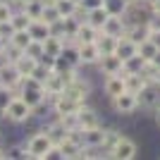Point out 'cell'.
<instances>
[{
  "label": "cell",
  "mask_w": 160,
  "mask_h": 160,
  "mask_svg": "<svg viewBox=\"0 0 160 160\" xmlns=\"http://www.w3.org/2000/svg\"><path fill=\"white\" fill-rule=\"evenodd\" d=\"M77 122H79V129H93V127H103V122H100V115L96 112L93 108H88L86 103L77 110Z\"/></svg>",
  "instance_id": "8"
},
{
  "label": "cell",
  "mask_w": 160,
  "mask_h": 160,
  "mask_svg": "<svg viewBox=\"0 0 160 160\" xmlns=\"http://www.w3.org/2000/svg\"><path fill=\"white\" fill-rule=\"evenodd\" d=\"M10 24L14 27V31H22V29H29V24H31V17H29L24 10H14L12 19H10Z\"/></svg>",
  "instance_id": "24"
},
{
  "label": "cell",
  "mask_w": 160,
  "mask_h": 160,
  "mask_svg": "<svg viewBox=\"0 0 160 160\" xmlns=\"http://www.w3.org/2000/svg\"><path fill=\"white\" fill-rule=\"evenodd\" d=\"M19 84H22V77H19V72L14 69L12 62H7L5 67H0V86L2 88H10L12 93H17Z\"/></svg>",
  "instance_id": "9"
},
{
  "label": "cell",
  "mask_w": 160,
  "mask_h": 160,
  "mask_svg": "<svg viewBox=\"0 0 160 160\" xmlns=\"http://www.w3.org/2000/svg\"><path fill=\"white\" fill-rule=\"evenodd\" d=\"M108 155L115 158V160H134L139 155V146H136V141H132L129 136H122L120 134V139L115 141V146L110 148Z\"/></svg>",
  "instance_id": "4"
},
{
  "label": "cell",
  "mask_w": 160,
  "mask_h": 160,
  "mask_svg": "<svg viewBox=\"0 0 160 160\" xmlns=\"http://www.w3.org/2000/svg\"><path fill=\"white\" fill-rule=\"evenodd\" d=\"M115 53L120 55L122 60H129V58H134V55L139 53V43H134L129 36H120V41H117V50Z\"/></svg>",
  "instance_id": "17"
},
{
  "label": "cell",
  "mask_w": 160,
  "mask_h": 160,
  "mask_svg": "<svg viewBox=\"0 0 160 160\" xmlns=\"http://www.w3.org/2000/svg\"><path fill=\"white\" fill-rule=\"evenodd\" d=\"M151 10H153V12H160V0H155L153 5H151Z\"/></svg>",
  "instance_id": "34"
},
{
  "label": "cell",
  "mask_w": 160,
  "mask_h": 160,
  "mask_svg": "<svg viewBox=\"0 0 160 160\" xmlns=\"http://www.w3.org/2000/svg\"><path fill=\"white\" fill-rule=\"evenodd\" d=\"M29 33H31V38L36 41H46L48 36H50V24H48L46 19H31V24H29Z\"/></svg>",
  "instance_id": "20"
},
{
  "label": "cell",
  "mask_w": 160,
  "mask_h": 160,
  "mask_svg": "<svg viewBox=\"0 0 160 160\" xmlns=\"http://www.w3.org/2000/svg\"><path fill=\"white\" fill-rule=\"evenodd\" d=\"M12 65H14V69L19 72V77L24 79V77H31V74H33V69H36L38 60H36V58H31V55H27V53H22L19 58L12 62Z\"/></svg>",
  "instance_id": "15"
},
{
  "label": "cell",
  "mask_w": 160,
  "mask_h": 160,
  "mask_svg": "<svg viewBox=\"0 0 160 160\" xmlns=\"http://www.w3.org/2000/svg\"><path fill=\"white\" fill-rule=\"evenodd\" d=\"M12 14H14L12 0H0V22H10Z\"/></svg>",
  "instance_id": "30"
},
{
  "label": "cell",
  "mask_w": 160,
  "mask_h": 160,
  "mask_svg": "<svg viewBox=\"0 0 160 160\" xmlns=\"http://www.w3.org/2000/svg\"><path fill=\"white\" fill-rule=\"evenodd\" d=\"M100 36V29H96L93 24H88V22H81L79 24V31H77V41L81 43H91Z\"/></svg>",
  "instance_id": "21"
},
{
  "label": "cell",
  "mask_w": 160,
  "mask_h": 160,
  "mask_svg": "<svg viewBox=\"0 0 160 160\" xmlns=\"http://www.w3.org/2000/svg\"><path fill=\"white\" fill-rule=\"evenodd\" d=\"M146 29L148 31H160V12L151 10V14H148V19H146Z\"/></svg>",
  "instance_id": "31"
},
{
  "label": "cell",
  "mask_w": 160,
  "mask_h": 160,
  "mask_svg": "<svg viewBox=\"0 0 160 160\" xmlns=\"http://www.w3.org/2000/svg\"><path fill=\"white\" fill-rule=\"evenodd\" d=\"M65 86H67V81L62 79V74L60 72H50L46 77V81H43V88H46V93H48V98H53V96H60V93H65Z\"/></svg>",
  "instance_id": "12"
},
{
  "label": "cell",
  "mask_w": 160,
  "mask_h": 160,
  "mask_svg": "<svg viewBox=\"0 0 160 160\" xmlns=\"http://www.w3.org/2000/svg\"><path fill=\"white\" fill-rule=\"evenodd\" d=\"M14 33V27L10 24V22H0V41H5V43H10V38H12Z\"/></svg>",
  "instance_id": "32"
},
{
  "label": "cell",
  "mask_w": 160,
  "mask_h": 160,
  "mask_svg": "<svg viewBox=\"0 0 160 160\" xmlns=\"http://www.w3.org/2000/svg\"><path fill=\"white\" fill-rule=\"evenodd\" d=\"M22 10H24V12H27L31 19H38L41 14H43V0H29V2L22 7Z\"/></svg>",
  "instance_id": "26"
},
{
  "label": "cell",
  "mask_w": 160,
  "mask_h": 160,
  "mask_svg": "<svg viewBox=\"0 0 160 160\" xmlns=\"http://www.w3.org/2000/svg\"><path fill=\"white\" fill-rule=\"evenodd\" d=\"M72 2H77V5H79V2H84V0H72Z\"/></svg>",
  "instance_id": "37"
},
{
  "label": "cell",
  "mask_w": 160,
  "mask_h": 160,
  "mask_svg": "<svg viewBox=\"0 0 160 160\" xmlns=\"http://www.w3.org/2000/svg\"><path fill=\"white\" fill-rule=\"evenodd\" d=\"M148 38L153 41L155 46H158V50H160V31H148Z\"/></svg>",
  "instance_id": "33"
},
{
  "label": "cell",
  "mask_w": 160,
  "mask_h": 160,
  "mask_svg": "<svg viewBox=\"0 0 160 160\" xmlns=\"http://www.w3.org/2000/svg\"><path fill=\"white\" fill-rule=\"evenodd\" d=\"M65 38H60V36H55V33H50L46 41H43V48H46V55H50V58H60L62 50H65Z\"/></svg>",
  "instance_id": "19"
},
{
  "label": "cell",
  "mask_w": 160,
  "mask_h": 160,
  "mask_svg": "<svg viewBox=\"0 0 160 160\" xmlns=\"http://www.w3.org/2000/svg\"><path fill=\"white\" fill-rule=\"evenodd\" d=\"M108 17H110V10H108L105 5H96V7H91V10H88L86 22H88V24H93L96 29H103V24H105Z\"/></svg>",
  "instance_id": "18"
},
{
  "label": "cell",
  "mask_w": 160,
  "mask_h": 160,
  "mask_svg": "<svg viewBox=\"0 0 160 160\" xmlns=\"http://www.w3.org/2000/svg\"><path fill=\"white\" fill-rule=\"evenodd\" d=\"M81 143L86 148H103V143H105V129L103 127L84 129L81 132Z\"/></svg>",
  "instance_id": "13"
},
{
  "label": "cell",
  "mask_w": 160,
  "mask_h": 160,
  "mask_svg": "<svg viewBox=\"0 0 160 160\" xmlns=\"http://www.w3.org/2000/svg\"><path fill=\"white\" fill-rule=\"evenodd\" d=\"M27 55H31V58H36V60H41L43 55H46V48H43V41H36L31 38V43L27 46V50H24Z\"/></svg>",
  "instance_id": "27"
},
{
  "label": "cell",
  "mask_w": 160,
  "mask_h": 160,
  "mask_svg": "<svg viewBox=\"0 0 160 160\" xmlns=\"http://www.w3.org/2000/svg\"><path fill=\"white\" fill-rule=\"evenodd\" d=\"M31 43V33H29V29H22V31H14L12 38H10V46L19 48V50H27V46Z\"/></svg>",
  "instance_id": "23"
},
{
  "label": "cell",
  "mask_w": 160,
  "mask_h": 160,
  "mask_svg": "<svg viewBox=\"0 0 160 160\" xmlns=\"http://www.w3.org/2000/svg\"><path fill=\"white\" fill-rule=\"evenodd\" d=\"M122 74H124V81H127V91H132V93H141L148 86V79L141 72H122Z\"/></svg>",
  "instance_id": "16"
},
{
  "label": "cell",
  "mask_w": 160,
  "mask_h": 160,
  "mask_svg": "<svg viewBox=\"0 0 160 160\" xmlns=\"http://www.w3.org/2000/svg\"><path fill=\"white\" fill-rule=\"evenodd\" d=\"M155 122H158V127H160V105L155 108Z\"/></svg>",
  "instance_id": "35"
},
{
  "label": "cell",
  "mask_w": 160,
  "mask_h": 160,
  "mask_svg": "<svg viewBox=\"0 0 160 160\" xmlns=\"http://www.w3.org/2000/svg\"><path fill=\"white\" fill-rule=\"evenodd\" d=\"M127 2H134V0H127Z\"/></svg>",
  "instance_id": "39"
},
{
  "label": "cell",
  "mask_w": 160,
  "mask_h": 160,
  "mask_svg": "<svg viewBox=\"0 0 160 160\" xmlns=\"http://www.w3.org/2000/svg\"><path fill=\"white\" fill-rule=\"evenodd\" d=\"M153 62H155V65H158V67H160V50H158V53H155V58H153Z\"/></svg>",
  "instance_id": "36"
},
{
  "label": "cell",
  "mask_w": 160,
  "mask_h": 160,
  "mask_svg": "<svg viewBox=\"0 0 160 160\" xmlns=\"http://www.w3.org/2000/svg\"><path fill=\"white\" fill-rule=\"evenodd\" d=\"M146 2H148V5H153V2H155V0H146Z\"/></svg>",
  "instance_id": "38"
},
{
  "label": "cell",
  "mask_w": 160,
  "mask_h": 160,
  "mask_svg": "<svg viewBox=\"0 0 160 160\" xmlns=\"http://www.w3.org/2000/svg\"><path fill=\"white\" fill-rule=\"evenodd\" d=\"M155 53H158V46H155L151 38H143V41L139 43V55L143 58V60H153Z\"/></svg>",
  "instance_id": "25"
},
{
  "label": "cell",
  "mask_w": 160,
  "mask_h": 160,
  "mask_svg": "<svg viewBox=\"0 0 160 160\" xmlns=\"http://www.w3.org/2000/svg\"><path fill=\"white\" fill-rule=\"evenodd\" d=\"M77 53H79V62L84 67L98 65V60L103 58V53H100V48H98L96 41H91V43H81V41H77Z\"/></svg>",
  "instance_id": "6"
},
{
  "label": "cell",
  "mask_w": 160,
  "mask_h": 160,
  "mask_svg": "<svg viewBox=\"0 0 160 160\" xmlns=\"http://www.w3.org/2000/svg\"><path fill=\"white\" fill-rule=\"evenodd\" d=\"M143 58H141L139 53L134 55V58H129V60H124V72H141V67H143Z\"/></svg>",
  "instance_id": "29"
},
{
  "label": "cell",
  "mask_w": 160,
  "mask_h": 160,
  "mask_svg": "<svg viewBox=\"0 0 160 160\" xmlns=\"http://www.w3.org/2000/svg\"><path fill=\"white\" fill-rule=\"evenodd\" d=\"M110 103H112V110L122 117H129V115H134L139 110V96L132 93V91H124V93L110 98Z\"/></svg>",
  "instance_id": "3"
},
{
  "label": "cell",
  "mask_w": 160,
  "mask_h": 160,
  "mask_svg": "<svg viewBox=\"0 0 160 160\" xmlns=\"http://www.w3.org/2000/svg\"><path fill=\"white\" fill-rule=\"evenodd\" d=\"M103 91H105L108 98H115V96L124 93V91H127L124 74H110V77H105V81H103Z\"/></svg>",
  "instance_id": "11"
},
{
  "label": "cell",
  "mask_w": 160,
  "mask_h": 160,
  "mask_svg": "<svg viewBox=\"0 0 160 160\" xmlns=\"http://www.w3.org/2000/svg\"><path fill=\"white\" fill-rule=\"evenodd\" d=\"M65 93L69 96V98H74V100H79V103H86L88 100V96H91V81L88 79H84V77H74L69 84L65 86Z\"/></svg>",
  "instance_id": "5"
},
{
  "label": "cell",
  "mask_w": 160,
  "mask_h": 160,
  "mask_svg": "<svg viewBox=\"0 0 160 160\" xmlns=\"http://www.w3.org/2000/svg\"><path fill=\"white\" fill-rule=\"evenodd\" d=\"M53 139H50V134L46 132V127L38 129V132H33L31 136L27 139L24 148H27V155L29 158H36V160H46V153L53 148Z\"/></svg>",
  "instance_id": "2"
},
{
  "label": "cell",
  "mask_w": 160,
  "mask_h": 160,
  "mask_svg": "<svg viewBox=\"0 0 160 160\" xmlns=\"http://www.w3.org/2000/svg\"><path fill=\"white\" fill-rule=\"evenodd\" d=\"M33 112H36V110H33L24 98L12 96V100H10L7 108L2 110V120H5V122H12V124H27V122L33 117Z\"/></svg>",
  "instance_id": "1"
},
{
  "label": "cell",
  "mask_w": 160,
  "mask_h": 160,
  "mask_svg": "<svg viewBox=\"0 0 160 160\" xmlns=\"http://www.w3.org/2000/svg\"><path fill=\"white\" fill-rule=\"evenodd\" d=\"M55 5H58V10H60L62 19H65V17H72L74 10H77V2H72V0H55Z\"/></svg>",
  "instance_id": "28"
},
{
  "label": "cell",
  "mask_w": 160,
  "mask_h": 160,
  "mask_svg": "<svg viewBox=\"0 0 160 160\" xmlns=\"http://www.w3.org/2000/svg\"><path fill=\"white\" fill-rule=\"evenodd\" d=\"M98 69L103 77H110V74H122L124 72V60H122L117 53H108L98 60Z\"/></svg>",
  "instance_id": "7"
},
{
  "label": "cell",
  "mask_w": 160,
  "mask_h": 160,
  "mask_svg": "<svg viewBox=\"0 0 160 160\" xmlns=\"http://www.w3.org/2000/svg\"><path fill=\"white\" fill-rule=\"evenodd\" d=\"M139 96V108H148V110H155V108L160 105V93H158V88L148 81V86L141 91V93H136Z\"/></svg>",
  "instance_id": "14"
},
{
  "label": "cell",
  "mask_w": 160,
  "mask_h": 160,
  "mask_svg": "<svg viewBox=\"0 0 160 160\" xmlns=\"http://www.w3.org/2000/svg\"><path fill=\"white\" fill-rule=\"evenodd\" d=\"M127 27H129V22L124 19V14H110V17L105 19V24H103V29H100V31L120 38V36H124V33H127Z\"/></svg>",
  "instance_id": "10"
},
{
  "label": "cell",
  "mask_w": 160,
  "mask_h": 160,
  "mask_svg": "<svg viewBox=\"0 0 160 160\" xmlns=\"http://www.w3.org/2000/svg\"><path fill=\"white\" fill-rule=\"evenodd\" d=\"M117 36H110V33H103L100 31V36L96 38V43H98V48H100V53L103 55H108V53H115L117 50Z\"/></svg>",
  "instance_id": "22"
}]
</instances>
